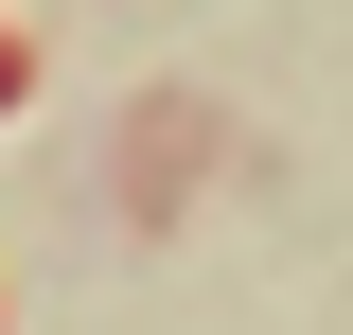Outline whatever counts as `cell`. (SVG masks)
Returning a JSON list of instances; mask_svg holds the SVG:
<instances>
[{"label": "cell", "mask_w": 353, "mask_h": 335, "mask_svg": "<svg viewBox=\"0 0 353 335\" xmlns=\"http://www.w3.org/2000/svg\"><path fill=\"white\" fill-rule=\"evenodd\" d=\"M18 106H36V36L0 18V124H18Z\"/></svg>", "instance_id": "1"}]
</instances>
